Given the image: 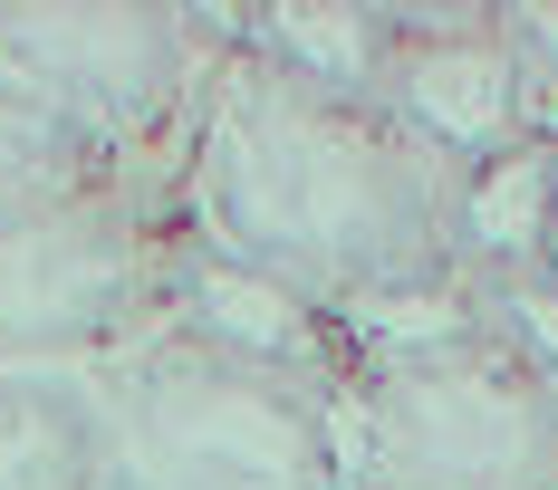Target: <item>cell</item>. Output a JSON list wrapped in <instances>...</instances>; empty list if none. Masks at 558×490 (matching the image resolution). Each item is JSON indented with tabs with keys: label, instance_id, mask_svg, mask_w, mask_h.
<instances>
[{
	"label": "cell",
	"instance_id": "cell-4",
	"mask_svg": "<svg viewBox=\"0 0 558 490\" xmlns=\"http://www.w3.org/2000/svg\"><path fill=\"white\" fill-rule=\"evenodd\" d=\"M173 203L155 183H77L0 203V366L97 376L165 318Z\"/></svg>",
	"mask_w": 558,
	"mask_h": 490
},
{
	"label": "cell",
	"instance_id": "cell-8",
	"mask_svg": "<svg viewBox=\"0 0 558 490\" xmlns=\"http://www.w3.org/2000/svg\"><path fill=\"white\" fill-rule=\"evenodd\" d=\"M213 20L231 49L270 58L299 87L356 97V107H376V77L395 58V10H213Z\"/></svg>",
	"mask_w": 558,
	"mask_h": 490
},
{
	"label": "cell",
	"instance_id": "cell-2",
	"mask_svg": "<svg viewBox=\"0 0 558 490\" xmlns=\"http://www.w3.org/2000/svg\"><path fill=\"white\" fill-rule=\"evenodd\" d=\"M328 433L337 490H558V376L462 289L356 336Z\"/></svg>",
	"mask_w": 558,
	"mask_h": 490
},
{
	"label": "cell",
	"instance_id": "cell-10",
	"mask_svg": "<svg viewBox=\"0 0 558 490\" xmlns=\"http://www.w3.org/2000/svg\"><path fill=\"white\" fill-rule=\"evenodd\" d=\"M77 183H107V163L87 155L39 97H20L0 77V203H39V193H77Z\"/></svg>",
	"mask_w": 558,
	"mask_h": 490
},
{
	"label": "cell",
	"instance_id": "cell-1",
	"mask_svg": "<svg viewBox=\"0 0 558 490\" xmlns=\"http://www.w3.org/2000/svg\"><path fill=\"white\" fill-rule=\"evenodd\" d=\"M165 203L203 260L289 289L347 336L462 298V173L395 115L299 87L231 39L173 145Z\"/></svg>",
	"mask_w": 558,
	"mask_h": 490
},
{
	"label": "cell",
	"instance_id": "cell-7",
	"mask_svg": "<svg viewBox=\"0 0 558 490\" xmlns=\"http://www.w3.org/2000/svg\"><path fill=\"white\" fill-rule=\"evenodd\" d=\"M155 336H183L222 366H251V376H279L299 394H337L347 366H356V336L318 308H299L289 289L231 270V260H203L183 231H173V270H165V318Z\"/></svg>",
	"mask_w": 558,
	"mask_h": 490
},
{
	"label": "cell",
	"instance_id": "cell-11",
	"mask_svg": "<svg viewBox=\"0 0 558 490\" xmlns=\"http://www.w3.org/2000/svg\"><path fill=\"white\" fill-rule=\"evenodd\" d=\"M492 318L539 356L558 376V135H549V260H539V279H510V289H472Z\"/></svg>",
	"mask_w": 558,
	"mask_h": 490
},
{
	"label": "cell",
	"instance_id": "cell-6",
	"mask_svg": "<svg viewBox=\"0 0 558 490\" xmlns=\"http://www.w3.org/2000/svg\"><path fill=\"white\" fill-rule=\"evenodd\" d=\"M376 115H395L452 173H482V163L558 135L549 87L520 68L492 10H395V58L376 77Z\"/></svg>",
	"mask_w": 558,
	"mask_h": 490
},
{
	"label": "cell",
	"instance_id": "cell-3",
	"mask_svg": "<svg viewBox=\"0 0 558 490\" xmlns=\"http://www.w3.org/2000/svg\"><path fill=\"white\" fill-rule=\"evenodd\" d=\"M87 490H337L328 394L222 366L183 336H135L97 366Z\"/></svg>",
	"mask_w": 558,
	"mask_h": 490
},
{
	"label": "cell",
	"instance_id": "cell-5",
	"mask_svg": "<svg viewBox=\"0 0 558 490\" xmlns=\"http://www.w3.org/2000/svg\"><path fill=\"white\" fill-rule=\"evenodd\" d=\"M222 58L213 10H29L0 0V77L125 173V183H173V145L193 125V97Z\"/></svg>",
	"mask_w": 558,
	"mask_h": 490
},
{
	"label": "cell",
	"instance_id": "cell-9",
	"mask_svg": "<svg viewBox=\"0 0 558 490\" xmlns=\"http://www.w3.org/2000/svg\"><path fill=\"white\" fill-rule=\"evenodd\" d=\"M97 462V376L0 366V490H87Z\"/></svg>",
	"mask_w": 558,
	"mask_h": 490
}]
</instances>
